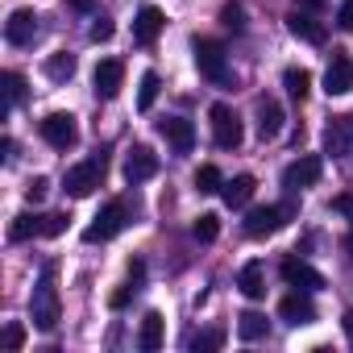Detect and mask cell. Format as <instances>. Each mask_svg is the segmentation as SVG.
Here are the masks:
<instances>
[{
    "label": "cell",
    "instance_id": "f1b7e54d",
    "mask_svg": "<svg viewBox=\"0 0 353 353\" xmlns=\"http://www.w3.org/2000/svg\"><path fill=\"white\" fill-rule=\"evenodd\" d=\"M158 88H162L158 71H145V75H141V88H137V108H141V112H150V108H154V100H158Z\"/></svg>",
    "mask_w": 353,
    "mask_h": 353
},
{
    "label": "cell",
    "instance_id": "7c38bea8",
    "mask_svg": "<svg viewBox=\"0 0 353 353\" xmlns=\"http://www.w3.org/2000/svg\"><path fill=\"white\" fill-rule=\"evenodd\" d=\"M154 174H158V154L150 145H133L129 158H125V179L129 183H145V179H154Z\"/></svg>",
    "mask_w": 353,
    "mask_h": 353
},
{
    "label": "cell",
    "instance_id": "603a6c76",
    "mask_svg": "<svg viewBox=\"0 0 353 353\" xmlns=\"http://www.w3.org/2000/svg\"><path fill=\"white\" fill-rule=\"evenodd\" d=\"M71 75H75V54L59 50V54L46 59V79H50V83H67Z\"/></svg>",
    "mask_w": 353,
    "mask_h": 353
},
{
    "label": "cell",
    "instance_id": "6da1fadb",
    "mask_svg": "<svg viewBox=\"0 0 353 353\" xmlns=\"http://www.w3.org/2000/svg\"><path fill=\"white\" fill-rule=\"evenodd\" d=\"M30 316H34V328L42 332H54L59 324V291H54V266L42 270L38 287H34V299H30Z\"/></svg>",
    "mask_w": 353,
    "mask_h": 353
},
{
    "label": "cell",
    "instance_id": "8992f818",
    "mask_svg": "<svg viewBox=\"0 0 353 353\" xmlns=\"http://www.w3.org/2000/svg\"><path fill=\"white\" fill-rule=\"evenodd\" d=\"M38 133H42L46 145H54V150H71V145L79 141V125H75L71 112H50V117H42V121H38Z\"/></svg>",
    "mask_w": 353,
    "mask_h": 353
},
{
    "label": "cell",
    "instance_id": "f6af8a7d",
    "mask_svg": "<svg viewBox=\"0 0 353 353\" xmlns=\"http://www.w3.org/2000/svg\"><path fill=\"white\" fill-rule=\"evenodd\" d=\"M345 250H349V254H353V233H349V237H345Z\"/></svg>",
    "mask_w": 353,
    "mask_h": 353
},
{
    "label": "cell",
    "instance_id": "44dd1931",
    "mask_svg": "<svg viewBox=\"0 0 353 353\" xmlns=\"http://www.w3.org/2000/svg\"><path fill=\"white\" fill-rule=\"evenodd\" d=\"M254 174H237V179H229L225 188H221V196H225V204L229 208H245L250 200H254Z\"/></svg>",
    "mask_w": 353,
    "mask_h": 353
},
{
    "label": "cell",
    "instance_id": "83f0119b",
    "mask_svg": "<svg viewBox=\"0 0 353 353\" xmlns=\"http://www.w3.org/2000/svg\"><path fill=\"white\" fill-rule=\"evenodd\" d=\"M0 88H5V112L26 100V79H21L17 71H5V75H0Z\"/></svg>",
    "mask_w": 353,
    "mask_h": 353
},
{
    "label": "cell",
    "instance_id": "2e32d148",
    "mask_svg": "<svg viewBox=\"0 0 353 353\" xmlns=\"http://www.w3.org/2000/svg\"><path fill=\"white\" fill-rule=\"evenodd\" d=\"M287 30H291L299 42H307V46H324V38H328V34H324V26H320L312 13H299V9L287 17Z\"/></svg>",
    "mask_w": 353,
    "mask_h": 353
},
{
    "label": "cell",
    "instance_id": "836d02e7",
    "mask_svg": "<svg viewBox=\"0 0 353 353\" xmlns=\"http://www.w3.org/2000/svg\"><path fill=\"white\" fill-rule=\"evenodd\" d=\"M46 196H50V179H42V174H38V179L26 183V200H30V204H42Z\"/></svg>",
    "mask_w": 353,
    "mask_h": 353
},
{
    "label": "cell",
    "instance_id": "3957f363",
    "mask_svg": "<svg viewBox=\"0 0 353 353\" xmlns=\"http://www.w3.org/2000/svg\"><path fill=\"white\" fill-rule=\"evenodd\" d=\"M192 50H196V67H200L204 79H212V83H229V59H225V46H221L216 38H196Z\"/></svg>",
    "mask_w": 353,
    "mask_h": 353
},
{
    "label": "cell",
    "instance_id": "ee69618b",
    "mask_svg": "<svg viewBox=\"0 0 353 353\" xmlns=\"http://www.w3.org/2000/svg\"><path fill=\"white\" fill-rule=\"evenodd\" d=\"M299 5H303V9H316V5H320V0H299Z\"/></svg>",
    "mask_w": 353,
    "mask_h": 353
},
{
    "label": "cell",
    "instance_id": "ba28073f",
    "mask_svg": "<svg viewBox=\"0 0 353 353\" xmlns=\"http://www.w3.org/2000/svg\"><path fill=\"white\" fill-rule=\"evenodd\" d=\"M121 229H125V204H117V200H112V204H104V208H100V216L83 229V241H88V245H96V241H112Z\"/></svg>",
    "mask_w": 353,
    "mask_h": 353
},
{
    "label": "cell",
    "instance_id": "30bf717a",
    "mask_svg": "<svg viewBox=\"0 0 353 353\" xmlns=\"http://www.w3.org/2000/svg\"><path fill=\"white\" fill-rule=\"evenodd\" d=\"M324 92L328 96H349L353 92V59L345 50H332V63L324 71Z\"/></svg>",
    "mask_w": 353,
    "mask_h": 353
},
{
    "label": "cell",
    "instance_id": "52a82bcc",
    "mask_svg": "<svg viewBox=\"0 0 353 353\" xmlns=\"http://www.w3.org/2000/svg\"><path fill=\"white\" fill-rule=\"evenodd\" d=\"M324 154H332V158H353V112L328 117V125H324Z\"/></svg>",
    "mask_w": 353,
    "mask_h": 353
},
{
    "label": "cell",
    "instance_id": "8d00e7d4",
    "mask_svg": "<svg viewBox=\"0 0 353 353\" xmlns=\"http://www.w3.org/2000/svg\"><path fill=\"white\" fill-rule=\"evenodd\" d=\"M129 295H133V287H117V291L108 295V307H112V312H121V307L129 303Z\"/></svg>",
    "mask_w": 353,
    "mask_h": 353
},
{
    "label": "cell",
    "instance_id": "4316f807",
    "mask_svg": "<svg viewBox=\"0 0 353 353\" xmlns=\"http://www.w3.org/2000/svg\"><path fill=\"white\" fill-rule=\"evenodd\" d=\"M221 188H225V179H221V170H216L212 162H204V166L196 170V192H200V196H216Z\"/></svg>",
    "mask_w": 353,
    "mask_h": 353
},
{
    "label": "cell",
    "instance_id": "e575fe53",
    "mask_svg": "<svg viewBox=\"0 0 353 353\" xmlns=\"http://www.w3.org/2000/svg\"><path fill=\"white\" fill-rule=\"evenodd\" d=\"M21 345H26V324H17V320H13V324H5V349H9V353H17Z\"/></svg>",
    "mask_w": 353,
    "mask_h": 353
},
{
    "label": "cell",
    "instance_id": "4dcf8cb0",
    "mask_svg": "<svg viewBox=\"0 0 353 353\" xmlns=\"http://www.w3.org/2000/svg\"><path fill=\"white\" fill-rule=\"evenodd\" d=\"M221 26L233 30V34H241V30H245V9H241V5H225V9H221Z\"/></svg>",
    "mask_w": 353,
    "mask_h": 353
},
{
    "label": "cell",
    "instance_id": "d6a6232c",
    "mask_svg": "<svg viewBox=\"0 0 353 353\" xmlns=\"http://www.w3.org/2000/svg\"><path fill=\"white\" fill-rule=\"evenodd\" d=\"M67 221H71L67 212H50V216L42 221V237H63V233H67Z\"/></svg>",
    "mask_w": 353,
    "mask_h": 353
},
{
    "label": "cell",
    "instance_id": "5b68a950",
    "mask_svg": "<svg viewBox=\"0 0 353 353\" xmlns=\"http://www.w3.org/2000/svg\"><path fill=\"white\" fill-rule=\"evenodd\" d=\"M208 121H212V137H216L221 150H237V145H241L245 129H241V117H237L229 104H212V108H208Z\"/></svg>",
    "mask_w": 353,
    "mask_h": 353
},
{
    "label": "cell",
    "instance_id": "277c9868",
    "mask_svg": "<svg viewBox=\"0 0 353 353\" xmlns=\"http://www.w3.org/2000/svg\"><path fill=\"white\" fill-rule=\"evenodd\" d=\"M287 221H291V208H287V204H266V208H250L245 221H241V229H245V237L262 241V237L279 233Z\"/></svg>",
    "mask_w": 353,
    "mask_h": 353
},
{
    "label": "cell",
    "instance_id": "d4e9b609",
    "mask_svg": "<svg viewBox=\"0 0 353 353\" xmlns=\"http://www.w3.org/2000/svg\"><path fill=\"white\" fill-rule=\"evenodd\" d=\"M42 221H46V216L21 212V216H13V225H9V237H13V241H30V237H42Z\"/></svg>",
    "mask_w": 353,
    "mask_h": 353
},
{
    "label": "cell",
    "instance_id": "484cf974",
    "mask_svg": "<svg viewBox=\"0 0 353 353\" xmlns=\"http://www.w3.org/2000/svg\"><path fill=\"white\" fill-rule=\"evenodd\" d=\"M266 328H270V324H266L262 312H241V316H237V336H241V341H262Z\"/></svg>",
    "mask_w": 353,
    "mask_h": 353
},
{
    "label": "cell",
    "instance_id": "ffe728a7",
    "mask_svg": "<svg viewBox=\"0 0 353 353\" xmlns=\"http://www.w3.org/2000/svg\"><path fill=\"white\" fill-rule=\"evenodd\" d=\"M237 287H241L245 299H262L266 295V266L262 262H245L241 274H237Z\"/></svg>",
    "mask_w": 353,
    "mask_h": 353
},
{
    "label": "cell",
    "instance_id": "cb8c5ba5",
    "mask_svg": "<svg viewBox=\"0 0 353 353\" xmlns=\"http://www.w3.org/2000/svg\"><path fill=\"white\" fill-rule=\"evenodd\" d=\"M283 88H287L291 100H307V92H312V75H307L303 67H287V71H283Z\"/></svg>",
    "mask_w": 353,
    "mask_h": 353
},
{
    "label": "cell",
    "instance_id": "74e56055",
    "mask_svg": "<svg viewBox=\"0 0 353 353\" xmlns=\"http://www.w3.org/2000/svg\"><path fill=\"white\" fill-rule=\"evenodd\" d=\"M336 26L341 30H353V0H345V5L336 9Z\"/></svg>",
    "mask_w": 353,
    "mask_h": 353
},
{
    "label": "cell",
    "instance_id": "e0dca14e",
    "mask_svg": "<svg viewBox=\"0 0 353 353\" xmlns=\"http://www.w3.org/2000/svg\"><path fill=\"white\" fill-rule=\"evenodd\" d=\"M162 133H166V141L174 145V154H192V145H196L192 121H183V117H166V121H162Z\"/></svg>",
    "mask_w": 353,
    "mask_h": 353
},
{
    "label": "cell",
    "instance_id": "d590c367",
    "mask_svg": "<svg viewBox=\"0 0 353 353\" xmlns=\"http://www.w3.org/2000/svg\"><path fill=\"white\" fill-rule=\"evenodd\" d=\"M112 30H117V26H112L108 17H96V21H92V42H108Z\"/></svg>",
    "mask_w": 353,
    "mask_h": 353
},
{
    "label": "cell",
    "instance_id": "ac0fdd59",
    "mask_svg": "<svg viewBox=\"0 0 353 353\" xmlns=\"http://www.w3.org/2000/svg\"><path fill=\"white\" fill-rule=\"evenodd\" d=\"M283 104L279 100H258V137L262 141H270V137H279L283 133Z\"/></svg>",
    "mask_w": 353,
    "mask_h": 353
},
{
    "label": "cell",
    "instance_id": "9c48e42d",
    "mask_svg": "<svg viewBox=\"0 0 353 353\" xmlns=\"http://www.w3.org/2000/svg\"><path fill=\"white\" fill-rule=\"evenodd\" d=\"M320 174H324V158H320V154H303V158H295V162L283 170V188H287V192L312 188V183H320Z\"/></svg>",
    "mask_w": 353,
    "mask_h": 353
},
{
    "label": "cell",
    "instance_id": "60d3db41",
    "mask_svg": "<svg viewBox=\"0 0 353 353\" xmlns=\"http://www.w3.org/2000/svg\"><path fill=\"white\" fill-rule=\"evenodd\" d=\"M13 150H17V145H13V137L0 141V158H5V162H13Z\"/></svg>",
    "mask_w": 353,
    "mask_h": 353
},
{
    "label": "cell",
    "instance_id": "1f68e13d",
    "mask_svg": "<svg viewBox=\"0 0 353 353\" xmlns=\"http://www.w3.org/2000/svg\"><path fill=\"white\" fill-rule=\"evenodd\" d=\"M221 345H225V328H208V332L196 336L192 349H196V353H208V349H221Z\"/></svg>",
    "mask_w": 353,
    "mask_h": 353
},
{
    "label": "cell",
    "instance_id": "4fadbf2b",
    "mask_svg": "<svg viewBox=\"0 0 353 353\" xmlns=\"http://www.w3.org/2000/svg\"><path fill=\"white\" fill-rule=\"evenodd\" d=\"M5 38H9V46H34V38H38V13L34 9H17L5 21Z\"/></svg>",
    "mask_w": 353,
    "mask_h": 353
},
{
    "label": "cell",
    "instance_id": "b9f144b4",
    "mask_svg": "<svg viewBox=\"0 0 353 353\" xmlns=\"http://www.w3.org/2000/svg\"><path fill=\"white\" fill-rule=\"evenodd\" d=\"M67 5H71L75 13H92V5H96V0H67Z\"/></svg>",
    "mask_w": 353,
    "mask_h": 353
},
{
    "label": "cell",
    "instance_id": "7bdbcfd3",
    "mask_svg": "<svg viewBox=\"0 0 353 353\" xmlns=\"http://www.w3.org/2000/svg\"><path fill=\"white\" fill-rule=\"evenodd\" d=\"M341 324H345V336L353 341V312H345V316H341Z\"/></svg>",
    "mask_w": 353,
    "mask_h": 353
},
{
    "label": "cell",
    "instance_id": "f546056e",
    "mask_svg": "<svg viewBox=\"0 0 353 353\" xmlns=\"http://www.w3.org/2000/svg\"><path fill=\"white\" fill-rule=\"evenodd\" d=\"M192 233H196V241H216V233H221V216L204 212V216L192 225Z\"/></svg>",
    "mask_w": 353,
    "mask_h": 353
},
{
    "label": "cell",
    "instance_id": "ab89813d",
    "mask_svg": "<svg viewBox=\"0 0 353 353\" xmlns=\"http://www.w3.org/2000/svg\"><path fill=\"white\" fill-rule=\"evenodd\" d=\"M129 279H133V283H141V279H145V266H141V262H137V258H133V262H129Z\"/></svg>",
    "mask_w": 353,
    "mask_h": 353
},
{
    "label": "cell",
    "instance_id": "8fae6325",
    "mask_svg": "<svg viewBox=\"0 0 353 353\" xmlns=\"http://www.w3.org/2000/svg\"><path fill=\"white\" fill-rule=\"evenodd\" d=\"M283 279H287V287H295V291H320V287H324V274H320L316 266H307L303 258H283Z\"/></svg>",
    "mask_w": 353,
    "mask_h": 353
},
{
    "label": "cell",
    "instance_id": "5bb4252c",
    "mask_svg": "<svg viewBox=\"0 0 353 353\" xmlns=\"http://www.w3.org/2000/svg\"><path fill=\"white\" fill-rule=\"evenodd\" d=\"M92 79H96V96L100 100H112L121 92V83H125V63L121 59H100Z\"/></svg>",
    "mask_w": 353,
    "mask_h": 353
},
{
    "label": "cell",
    "instance_id": "d6986e66",
    "mask_svg": "<svg viewBox=\"0 0 353 353\" xmlns=\"http://www.w3.org/2000/svg\"><path fill=\"white\" fill-rule=\"evenodd\" d=\"M162 26H166V17H162L154 5H145V9L137 13V21H133V38H137L141 46H150V42L162 34Z\"/></svg>",
    "mask_w": 353,
    "mask_h": 353
},
{
    "label": "cell",
    "instance_id": "7402d4cb",
    "mask_svg": "<svg viewBox=\"0 0 353 353\" xmlns=\"http://www.w3.org/2000/svg\"><path fill=\"white\" fill-rule=\"evenodd\" d=\"M162 316L158 312H145V320H141V332H137V345L145 349V353H154V349H162Z\"/></svg>",
    "mask_w": 353,
    "mask_h": 353
},
{
    "label": "cell",
    "instance_id": "f35d334b",
    "mask_svg": "<svg viewBox=\"0 0 353 353\" xmlns=\"http://www.w3.org/2000/svg\"><path fill=\"white\" fill-rule=\"evenodd\" d=\"M332 212L349 216V225H353V196H336V200H332Z\"/></svg>",
    "mask_w": 353,
    "mask_h": 353
},
{
    "label": "cell",
    "instance_id": "7a4b0ae2",
    "mask_svg": "<svg viewBox=\"0 0 353 353\" xmlns=\"http://www.w3.org/2000/svg\"><path fill=\"white\" fill-rule=\"evenodd\" d=\"M100 183H104V154H100V158H88V162H79V166H71L67 179H63V188H67L71 200H88Z\"/></svg>",
    "mask_w": 353,
    "mask_h": 353
},
{
    "label": "cell",
    "instance_id": "9a60e30c",
    "mask_svg": "<svg viewBox=\"0 0 353 353\" xmlns=\"http://www.w3.org/2000/svg\"><path fill=\"white\" fill-rule=\"evenodd\" d=\"M279 320H287L291 328H303V324H312V320H316V303L307 299V291H295V295H287V299L279 303Z\"/></svg>",
    "mask_w": 353,
    "mask_h": 353
}]
</instances>
